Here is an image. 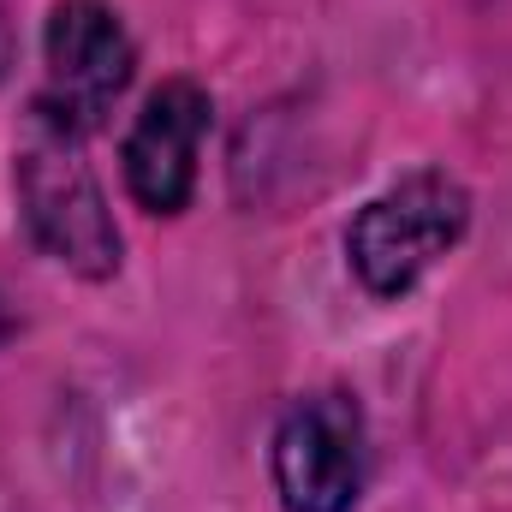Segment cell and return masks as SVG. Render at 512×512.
Masks as SVG:
<instances>
[{"mask_svg":"<svg viewBox=\"0 0 512 512\" xmlns=\"http://www.w3.org/2000/svg\"><path fill=\"white\" fill-rule=\"evenodd\" d=\"M12 191H18V215H24L30 239L42 245V256H54L60 268H72L84 280L120 274V227L108 215L96 167L84 161V131H72L42 102H30V114L18 126Z\"/></svg>","mask_w":512,"mask_h":512,"instance_id":"1","label":"cell"},{"mask_svg":"<svg viewBox=\"0 0 512 512\" xmlns=\"http://www.w3.org/2000/svg\"><path fill=\"white\" fill-rule=\"evenodd\" d=\"M465 227H471V191L441 167H417L352 215L346 262L370 298H405L465 239Z\"/></svg>","mask_w":512,"mask_h":512,"instance_id":"2","label":"cell"},{"mask_svg":"<svg viewBox=\"0 0 512 512\" xmlns=\"http://www.w3.org/2000/svg\"><path fill=\"white\" fill-rule=\"evenodd\" d=\"M274 495L286 512H352L370 477V435L352 393H304L286 405L274 447Z\"/></svg>","mask_w":512,"mask_h":512,"instance_id":"3","label":"cell"},{"mask_svg":"<svg viewBox=\"0 0 512 512\" xmlns=\"http://www.w3.org/2000/svg\"><path fill=\"white\" fill-rule=\"evenodd\" d=\"M42 60H48V84H42V108L60 114L72 131H90L114 114V102L126 96L137 48H131L126 24L114 6L102 0H60L48 12L42 30Z\"/></svg>","mask_w":512,"mask_h":512,"instance_id":"4","label":"cell"},{"mask_svg":"<svg viewBox=\"0 0 512 512\" xmlns=\"http://www.w3.org/2000/svg\"><path fill=\"white\" fill-rule=\"evenodd\" d=\"M209 90L191 78H167L126 137V185L149 215H179L197 191V149L209 131Z\"/></svg>","mask_w":512,"mask_h":512,"instance_id":"5","label":"cell"},{"mask_svg":"<svg viewBox=\"0 0 512 512\" xmlns=\"http://www.w3.org/2000/svg\"><path fill=\"white\" fill-rule=\"evenodd\" d=\"M6 66H12V18L0 6V78H6Z\"/></svg>","mask_w":512,"mask_h":512,"instance_id":"6","label":"cell"},{"mask_svg":"<svg viewBox=\"0 0 512 512\" xmlns=\"http://www.w3.org/2000/svg\"><path fill=\"white\" fill-rule=\"evenodd\" d=\"M6 334H12V316H6V304H0V340H6Z\"/></svg>","mask_w":512,"mask_h":512,"instance_id":"7","label":"cell"}]
</instances>
